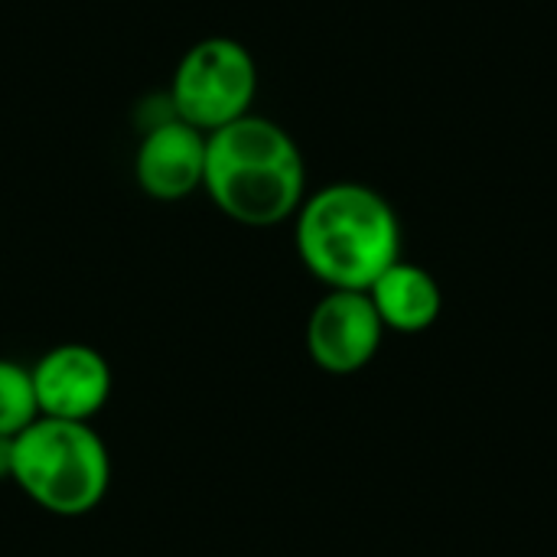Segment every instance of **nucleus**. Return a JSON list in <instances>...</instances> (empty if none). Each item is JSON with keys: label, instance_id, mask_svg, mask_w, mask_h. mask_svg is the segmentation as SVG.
<instances>
[{"label": "nucleus", "instance_id": "obj_10", "mask_svg": "<svg viewBox=\"0 0 557 557\" xmlns=\"http://www.w3.org/2000/svg\"><path fill=\"white\" fill-rule=\"evenodd\" d=\"M10 470H13V437L0 434V480L10 476Z\"/></svg>", "mask_w": 557, "mask_h": 557}, {"label": "nucleus", "instance_id": "obj_5", "mask_svg": "<svg viewBox=\"0 0 557 557\" xmlns=\"http://www.w3.org/2000/svg\"><path fill=\"white\" fill-rule=\"evenodd\" d=\"M382 333L366 290H330L307 320V352L323 372L349 375L375 359Z\"/></svg>", "mask_w": 557, "mask_h": 557}, {"label": "nucleus", "instance_id": "obj_7", "mask_svg": "<svg viewBox=\"0 0 557 557\" xmlns=\"http://www.w3.org/2000/svg\"><path fill=\"white\" fill-rule=\"evenodd\" d=\"M137 186L160 202H176L202 186L206 176V134L176 114L147 124L134 153Z\"/></svg>", "mask_w": 557, "mask_h": 557}, {"label": "nucleus", "instance_id": "obj_2", "mask_svg": "<svg viewBox=\"0 0 557 557\" xmlns=\"http://www.w3.org/2000/svg\"><path fill=\"white\" fill-rule=\"evenodd\" d=\"M297 251L330 290H369L401 258V225L372 186L330 183L297 209Z\"/></svg>", "mask_w": 557, "mask_h": 557}, {"label": "nucleus", "instance_id": "obj_9", "mask_svg": "<svg viewBox=\"0 0 557 557\" xmlns=\"http://www.w3.org/2000/svg\"><path fill=\"white\" fill-rule=\"evenodd\" d=\"M39 418L29 369L0 359V434L16 437Z\"/></svg>", "mask_w": 557, "mask_h": 557}, {"label": "nucleus", "instance_id": "obj_3", "mask_svg": "<svg viewBox=\"0 0 557 557\" xmlns=\"http://www.w3.org/2000/svg\"><path fill=\"white\" fill-rule=\"evenodd\" d=\"M10 480L52 516L91 512L111 480V460L101 437L78 421L36 418L13 437Z\"/></svg>", "mask_w": 557, "mask_h": 557}, {"label": "nucleus", "instance_id": "obj_8", "mask_svg": "<svg viewBox=\"0 0 557 557\" xmlns=\"http://www.w3.org/2000/svg\"><path fill=\"white\" fill-rule=\"evenodd\" d=\"M382 326L395 333H424L441 317V284L431 271L411 261H395L379 281L366 290Z\"/></svg>", "mask_w": 557, "mask_h": 557}, {"label": "nucleus", "instance_id": "obj_4", "mask_svg": "<svg viewBox=\"0 0 557 557\" xmlns=\"http://www.w3.org/2000/svg\"><path fill=\"white\" fill-rule=\"evenodd\" d=\"M255 91V55L232 36H206L193 42L176 62L166 101L180 121L212 134L251 114Z\"/></svg>", "mask_w": 557, "mask_h": 557}, {"label": "nucleus", "instance_id": "obj_6", "mask_svg": "<svg viewBox=\"0 0 557 557\" xmlns=\"http://www.w3.org/2000/svg\"><path fill=\"white\" fill-rule=\"evenodd\" d=\"M39 418L88 424L111 395V369L88 346H55L33 369Z\"/></svg>", "mask_w": 557, "mask_h": 557}, {"label": "nucleus", "instance_id": "obj_1", "mask_svg": "<svg viewBox=\"0 0 557 557\" xmlns=\"http://www.w3.org/2000/svg\"><path fill=\"white\" fill-rule=\"evenodd\" d=\"M304 186L300 147L271 117L245 114L206 134L202 189L232 222L268 228L290 219L307 199Z\"/></svg>", "mask_w": 557, "mask_h": 557}]
</instances>
